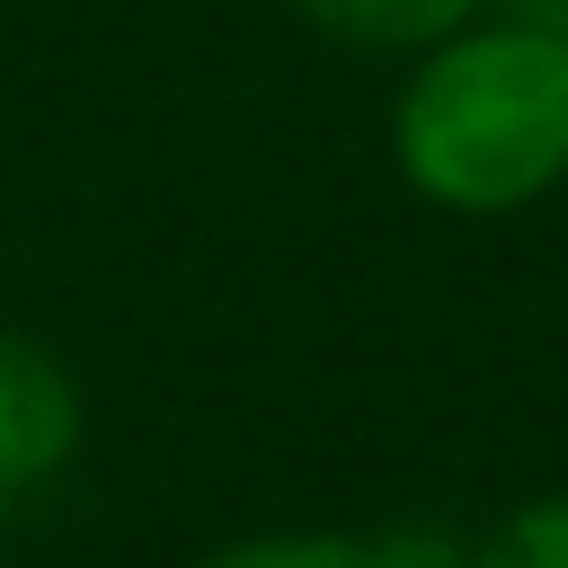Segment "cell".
<instances>
[{"label":"cell","mask_w":568,"mask_h":568,"mask_svg":"<svg viewBox=\"0 0 568 568\" xmlns=\"http://www.w3.org/2000/svg\"><path fill=\"white\" fill-rule=\"evenodd\" d=\"M320 36L337 44H373V53H426L453 27L479 18V0H293Z\"/></svg>","instance_id":"3"},{"label":"cell","mask_w":568,"mask_h":568,"mask_svg":"<svg viewBox=\"0 0 568 568\" xmlns=\"http://www.w3.org/2000/svg\"><path fill=\"white\" fill-rule=\"evenodd\" d=\"M470 568H568V497L515 506V515L470 550Z\"/></svg>","instance_id":"4"},{"label":"cell","mask_w":568,"mask_h":568,"mask_svg":"<svg viewBox=\"0 0 568 568\" xmlns=\"http://www.w3.org/2000/svg\"><path fill=\"white\" fill-rule=\"evenodd\" d=\"M364 568H470V550H462L453 532L399 524V532H364Z\"/></svg>","instance_id":"6"},{"label":"cell","mask_w":568,"mask_h":568,"mask_svg":"<svg viewBox=\"0 0 568 568\" xmlns=\"http://www.w3.org/2000/svg\"><path fill=\"white\" fill-rule=\"evenodd\" d=\"M195 568H364V532H248Z\"/></svg>","instance_id":"5"},{"label":"cell","mask_w":568,"mask_h":568,"mask_svg":"<svg viewBox=\"0 0 568 568\" xmlns=\"http://www.w3.org/2000/svg\"><path fill=\"white\" fill-rule=\"evenodd\" d=\"M71 444H80V382L36 337H0V497L62 470Z\"/></svg>","instance_id":"2"},{"label":"cell","mask_w":568,"mask_h":568,"mask_svg":"<svg viewBox=\"0 0 568 568\" xmlns=\"http://www.w3.org/2000/svg\"><path fill=\"white\" fill-rule=\"evenodd\" d=\"M399 178L444 213H524L568 178V36L541 18L453 27L390 106Z\"/></svg>","instance_id":"1"}]
</instances>
